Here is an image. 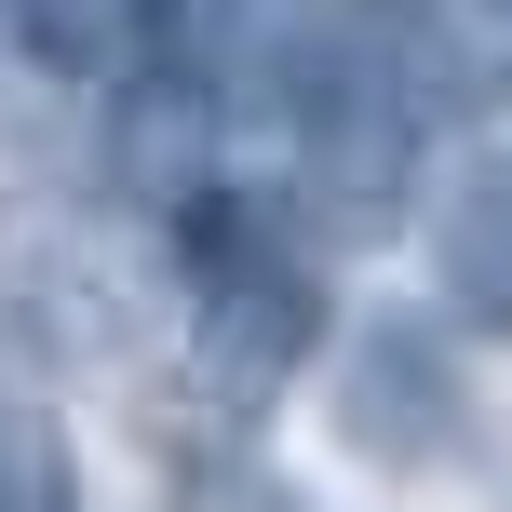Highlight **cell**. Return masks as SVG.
<instances>
[{
	"label": "cell",
	"instance_id": "6da1fadb",
	"mask_svg": "<svg viewBox=\"0 0 512 512\" xmlns=\"http://www.w3.org/2000/svg\"><path fill=\"white\" fill-rule=\"evenodd\" d=\"M283 135H297V189L324 230L378 243L418 189V149H432V108H445V68H432V27L418 0H324L297 27V68H283Z\"/></svg>",
	"mask_w": 512,
	"mask_h": 512
},
{
	"label": "cell",
	"instance_id": "7a4b0ae2",
	"mask_svg": "<svg viewBox=\"0 0 512 512\" xmlns=\"http://www.w3.org/2000/svg\"><path fill=\"white\" fill-rule=\"evenodd\" d=\"M176 270H189V364L230 405H270L324 351V270L283 243L256 189H189L176 203Z\"/></svg>",
	"mask_w": 512,
	"mask_h": 512
},
{
	"label": "cell",
	"instance_id": "3957f363",
	"mask_svg": "<svg viewBox=\"0 0 512 512\" xmlns=\"http://www.w3.org/2000/svg\"><path fill=\"white\" fill-rule=\"evenodd\" d=\"M337 432L391 472H432L459 445V364H445L432 324H364L351 364H337Z\"/></svg>",
	"mask_w": 512,
	"mask_h": 512
},
{
	"label": "cell",
	"instance_id": "277c9868",
	"mask_svg": "<svg viewBox=\"0 0 512 512\" xmlns=\"http://www.w3.org/2000/svg\"><path fill=\"white\" fill-rule=\"evenodd\" d=\"M14 14V54L41 81H81V95H108V81H149L162 54L189 41V0H0Z\"/></svg>",
	"mask_w": 512,
	"mask_h": 512
},
{
	"label": "cell",
	"instance_id": "5b68a950",
	"mask_svg": "<svg viewBox=\"0 0 512 512\" xmlns=\"http://www.w3.org/2000/svg\"><path fill=\"white\" fill-rule=\"evenodd\" d=\"M432 270H445V297H459V324L512 337V162L459 176V203L432 216Z\"/></svg>",
	"mask_w": 512,
	"mask_h": 512
},
{
	"label": "cell",
	"instance_id": "8992f818",
	"mask_svg": "<svg viewBox=\"0 0 512 512\" xmlns=\"http://www.w3.org/2000/svg\"><path fill=\"white\" fill-rule=\"evenodd\" d=\"M418 27H432L445 95H486V108H512V0H418Z\"/></svg>",
	"mask_w": 512,
	"mask_h": 512
},
{
	"label": "cell",
	"instance_id": "52a82bcc",
	"mask_svg": "<svg viewBox=\"0 0 512 512\" xmlns=\"http://www.w3.org/2000/svg\"><path fill=\"white\" fill-rule=\"evenodd\" d=\"M27 459H54V418H27V405H14V391H0V486H14V472H27Z\"/></svg>",
	"mask_w": 512,
	"mask_h": 512
}]
</instances>
